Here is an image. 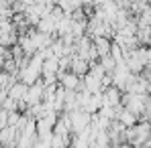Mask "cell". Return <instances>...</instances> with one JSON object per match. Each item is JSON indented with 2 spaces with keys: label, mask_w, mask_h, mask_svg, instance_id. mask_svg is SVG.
<instances>
[{
  "label": "cell",
  "mask_w": 151,
  "mask_h": 148,
  "mask_svg": "<svg viewBox=\"0 0 151 148\" xmlns=\"http://www.w3.org/2000/svg\"><path fill=\"white\" fill-rule=\"evenodd\" d=\"M131 77H133V73H131V69L127 67V63H116V67H114V71H112V85H114L116 89L125 91V87H127V83H129Z\"/></svg>",
  "instance_id": "3"
},
{
  "label": "cell",
  "mask_w": 151,
  "mask_h": 148,
  "mask_svg": "<svg viewBox=\"0 0 151 148\" xmlns=\"http://www.w3.org/2000/svg\"><path fill=\"white\" fill-rule=\"evenodd\" d=\"M70 148H90V142H88V138H84V136H76L74 140H72V146Z\"/></svg>",
  "instance_id": "11"
},
{
  "label": "cell",
  "mask_w": 151,
  "mask_h": 148,
  "mask_svg": "<svg viewBox=\"0 0 151 148\" xmlns=\"http://www.w3.org/2000/svg\"><path fill=\"white\" fill-rule=\"evenodd\" d=\"M121 101H123V93L114 85H110V87H106L102 91V106H106V108H121Z\"/></svg>",
  "instance_id": "4"
},
{
  "label": "cell",
  "mask_w": 151,
  "mask_h": 148,
  "mask_svg": "<svg viewBox=\"0 0 151 148\" xmlns=\"http://www.w3.org/2000/svg\"><path fill=\"white\" fill-rule=\"evenodd\" d=\"M102 65V69L106 71V73H112L114 71V67H116V61L110 57V55H106V57H100V61H98Z\"/></svg>",
  "instance_id": "10"
},
{
  "label": "cell",
  "mask_w": 151,
  "mask_h": 148,
  "mask_svg": "<svg viewBox=\"0 0 151 148\" xmlns=\"http://www.w3.org/2000/svg\"><path fill=\"white\" fill-rule=\"evenodd\" d=\"M116 122L123 124L125 128H131V126H135V124L139 122V116H135L133 112H129L125 108H121L119 110V116H116Z\"/></svg>",
  "instance_id": "8"
},
{
  "label": "cell",
  "mask_w": 151,
  "mask_h": 148,
  "mask_svg": "<svg viewBox=\"0 0 151 148\" xmlns=\"http://www.w3.org/2000/svg\"><path fill=\"white\" fill-rule=\"evenodd\" d=\"M70 71L72 73H76L78 77H84V75L90 71V63L88 61H84L82 57H72V63H70Z\"/></svg>",
  "instance_id": "6"
},
{
  "label": "cell",
  "mask_w": 151,
  "mask_h": 148,
  "mask_svg": "<svg viewBox=\"0 0 151 148\" xmlns=\"http://www.w3.org/2000/svg\"><path fill=\"white\" fill-rule=\"evenodd\" d=\"M59 85L65 89V91H76L78 87H82L80 83V77L72 71H61L59 73Z\"/></svg>",
  "instance_id": "5"
},
{
  "label": "cell",
  "mask_w": 151,
  "mask_h": 148,
  "mask_svg": "<svg viewBox=\"0 0 151 148\" xmlns=\"http://www.w3.org/2000/svg\"><path fill=\"white\" fill-rule=\"evenodd\" d=\"M57 4H59V8H61L65 14L78 12V10L82 8V0H59Z\"/></svg>",
  "instance_id": "9"
},
{
  "label": "cell",
  "mask_w": 151,
  "mask_h": 148,
  "mask_svg": "<svg viewBox=\"0 0 151 148\" xmlns=\"http://www.w3.org/2000/svg\"><path fill=\"white\" fill-rule=\"evenodd\" d=\"M68 118H70L72 132H76V136L82 134V132L90 126V120H92V116H90L88 112H84V110H76V112H72V114H68Z\"/></svg>",
  "instance_id": "2"
},
{
  "label": "cell",
  "mask_w": 151,
  "mask_h": 148,
  "mask_svg": "<svg viewBox=\"0 0 151 148\" xmlns=\"http://www.w3.org/2000/svg\"><path fill=\"white\" fill-rule=\"evenodd\" d=\"M145 98L147 96H137V93H123V101H121V106L129 110V112H133L135 116H143V112H145Z\"/></svg>",
  "instance_id": "1"
},
{
  "label": "cell",
  "mask_w": 151,
  "mask_h": 148,
  "mask_svg": "<svg viewBox=\"0 0 151 148\" xmlns=\"http://www.w3.org/2000/svg\"><path fill=\"white\" fill-rule=\"evenodd\" d=\"M92 43H94V47H96L98 57L110 55V47H112V41H110V39H106V37H96V39H92Z\"/></svg>",
  "instance_id": "7"
}]
</instances>
